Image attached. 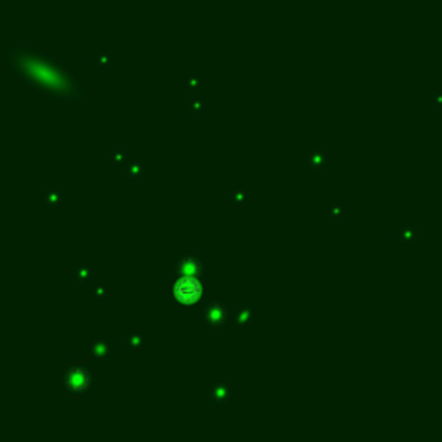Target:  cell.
<instances>
[{"label":"cell","mask_w":442,"mask_h":442,"mask_svg":"<svg viewBox=\"0 0 442 442\" xmlns=\"http://www.w3.org/2000/svg\"><path fill=\"white\" fill-rule=\"evenodd\" d=\"M67 382H69V385L73 389H83L88 384V377L83 370H73L69 373V377H67Z\"/></svg>","instance_id":"cell-2"},{"label":"cell","mask_w":442,"mask_h":442,"mask_svg":"<svg viewBox=\"0 0 442 442\" xmlns=\"http://www.w3.org/2000/svg\"><path fill=\"white\" fill-rule=\"evenodd\" d=\"M176 294H178V297L182 299V301L190 302L199 296V285L190 278L182 280L178 284V287H176Z\"/></svg>","instance_id":"cell-1"}]
</instances>
